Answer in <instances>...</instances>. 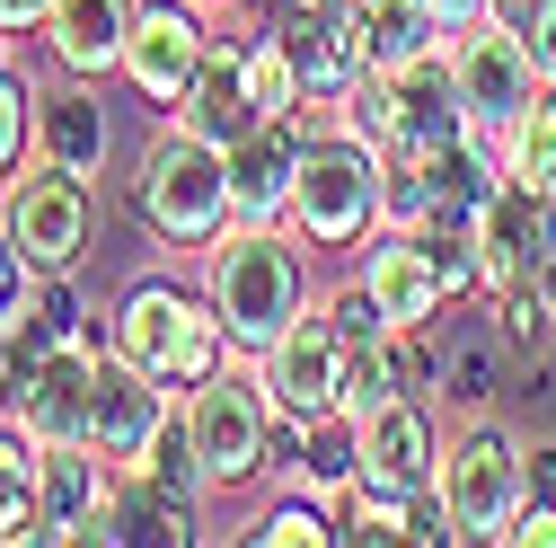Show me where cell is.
<instances>
[{
	"instance_id": "cell-1",
	"label": "cell",
	"mask_w": 556,
	"mask_h": 548,
	"mask_svg": "<svg viewBox=\"0 0 556 548\" xmlns=\"http://www.w3.org/2000/svg\"><path fill=\"white\" fill-rule=\"evenodd\" d=\"M203 292H213L230 354H265L301 310H309V239L292 222H230L203 248Z\"/></svg>"
},
{
	"instance_id": "cell-2",
	"label": "cell",
	"mask_w": 556,
	"mask_h": 548,
	"mask_svg": "<svg viewBox=\"0 0 556 548\" xmlns=\"http://www.w3.org/2000/svg\"><path fill=\"white\" fill-rule=\"evenodd\" d=\"M309 142H301V186H292V231L309 248H363L389 222V151L354 115L318 124V107L301 115Z\"/></svg>"
},
{
	"instance_id": "cell-3",
	"label": "cell",
	"mask_w": 556,
	"mask_h": 548,
	"mask_svg": "<svg viewBox=\"0 0 556 548\" xmlns=\"http://www.w3.org/2000/svg\"><path fill=\"white\" fill-rule=\"evenodd\" d=\"M132 203H142V222L160 248H213L239 203H230V151L203 142V133H186L177 115H160V133L142 142V160H132Z\"/></svg>"
},
{
	"instance_id": "cell-4",
	"label": "cell",
	"mask_w": 556,
	"mask_h": 548,
	"mask_svg": "<svg viewBox=\"0 0 556 548\" xmlns=\"http://www.w3.org/2000/svg\"><path fill=\"white\" fill-rule=\"evenodd\" d=\"M106 346L132 354V363H142L151 381H168V389H194L203 372H222V363H230V327H222V310H213V292H203V284L142 274V284L115 301Z\"/></svg>"
},
{
	"instance_id": "cell-5",
	"label": "cell",
	"mask_w": 556,
	"mask_h": 548,
	"mask_svg": "<svg viewBox=\"0 0 556 548\" xmlns=\"http://www.w3.org/2000/svg\"><path fill=\"white\" fill-rule=\"evenodd\" d=\"M186 434H194V460L213 469V487H248V477L274 469L283 407H274V389H265V372L248 354H230L222 372H203L186 389Z\"/></svg>"
},
{
	"instance_id": "cell-6",
	"label": "cell",
	"mask_w": 556,
	"mask_h": 548,
	"mask_svg": "<svg viewBox=\"0 0 556 548\" xmlns=\"http://www.w3.org/2000/svg\"><path fill=\"white\" fill-rule=\"evenodd\" d=\"M521 496H530V451H521L513 425L477 416V425H459V434L442 443V460H433V505H442L451 539H504V522L521 513Z\"/></svg>"
},
{
	"instance_id": "cell-7",
	"label": "cell",
	"mask_w": 556,
	"mask_h": 548,
	"mask_svg": "<svg viewBox=\"0 0 556 548\" xmlns=\"http://www.w3.org/2000/svg\"><path fill=\"white\" fill-rule=\"evenodd\" d=\"M344 115H354L380 151H451L468 142V98H459V72H451V45L425 53V62H397V72H371L354 98H344Z\"/></svg>"
},
{
	"instance_id": "cell-8",
	"label": "cell",
	"mask_w": 556,
	"mask_h": 548,
	"mask_svg": "<svg viewBox=\"0 0 556 548\" xmlns=\"http://www.w3.org/2000/svg\"><path fill=\"white\" fill-rule=\"evenodd\" d=\"M98 372H106L98 336H36V354H18L10 381H0V416L27 443H89Z\"/></svg>"
},
{
	"instance_id": "cell-9",
	"label": "cell",
	"mask_w": 556,
	"mask_h": 548,
	"mask_svg": "<svg viewBox=\"0 0 556 548\" xmlns=\"http://www.w3.org/2000/svg\"><path fill=\"white\" fill-rule=\"evenodd\" d=\"M0 231L18 239V257L36 274H80L89 231H98V186L36 151V169H18L10 186H0Z\"/></svg>"
},
{
	"instance_id": "cell-10",
	"label": "cell",
	"mask_w": 556,
	"mask_h": 548,
	"mask_svg": "<svg viewBox=\"0 0 556 548\" xmlns=\"http://www.w3.org/2000/svg\"><path fill=\"white\" fill-rule=\"evenodd\" d=\"M556 248V195L521 186V177H495V195L468 213V257H477V292H530L539 265Z\"/></svg>"
},
{
	"instance_id": "cell-11",
	"label": "cell",
	"mask_w": 556,
	"mask_h": 548,
	"mask_svg": "<svg viewBox=\"0 0 556 548\" xmlns=\"http://www.w3.org/2000/svg\"><path fill=\"white\" fill-rule=\"evenodd\" d=\"M451 45V72H459V98H468V124L495 142V133L547 89L539 80V62H530V36L513 27V10H495V18H477V27H459V36H442Z\"/></svg>"
},
{
	"instance_id": "cell-12",
	"label": "cell",
	"mask_w": 556,
	"mask_h": 548,
	"mask_svg": "<svg viewBox=\"0 0 556 548\" xmlns=\"http://www.w3.org/2000/svg\"><path fill=\"white\" fill-rule=\"evenodd\" d=\"M45 539H124V469L98 443H36Z\"/></svg>"
},
{
	"instance_id": "cell-13",
	"label": "cell",
	"mask_w": 556,
	"mask_h": 548,
	"mask_svg": "<svg viewBox=\"0 0 556 548\" xmlns=\"http://www.w3.org/2000/svg\"><path fill=\"white\" fill-rule=\"evenodd\" d=\"M256 372H265L274 407H283L292 425H344V336H336V319L318 301L256 354Z\"/></svg>"
},
{
	"instance_id": "cell-14",
	"label": "cell",
	"mask_w": 556,
	"mask_h": 548,
	"mask_svg": "<svg viewBox=\"0 0 556 548\" xmlns=\"http://www.w3.org/2000/svg\"><path fill=\"white\" fill-rule=\"evenodd\" d=\"M344 443H354V487H380V496L433 487L442 434H433V416H425V398H389V407H371V416L344 425Z\"/></svg>"
},
{
	"instance_id": "cell-15",
	"label": "cell",
	"mask_w": 556,
	"mask_h": 548,
	"mask_svg": "<svg viewBox=\"0 0 556 548\" xmlns=\"http://www.w3.org/2000/svg\"><path fill=\"white\" fill-rule=\"evenodd\" d=\"M274 36L292 45L309 107H344V98H354V89L371 80L363 36H354V0H292V10L274 18Z\"/></svg>"
},
{
	"instance_id": "cell-16",
	"label": "cell",
	"mask_w": 556,
	"mask_h": 548,
	"mask_svg": "<svg viewBox=\"0 0 556 548\" xmlns=\"http://www.w3.org/2000/svg\"><path fill=\"white\" fill-rule=\"evenodd\" d=\"M203 53H213V27H203L194 0H142V18H132V36H124V72H115V80H132V89L168 115Z\"/></svg>"
},
{
	"instance_id": "cell-17",
	"label": "cell",
	"mask_w": 556,
	"mask_h": 548,
	"mask_svg": "<svg viewBox=\"0 0 556 548\" xmlns=\"http://www.w3.org/2000/svg\"><path fill=\"white\" fill-rule=\"evenodd\" d=\"M177 416V389L151 381L132 354L106 346V372H98V407H89V443L115 460V469H142V451L160 443V425Z\"/></svg>"
},
{
	"instance_id": "cell-18",
	"label": "cell",
	"mask_w": 556,
	"mask_h": 548,
	"mask_svg": "<svg viewBox=\"0 0 556 548\" xmlns=\"http://www.w3.org/2000/svg\"><path fill=\"white\" fill-rule=\"evenodd\" d=\"M301 142H309L301 115H256L230 142V203H239V222H292Z\"/></svg>"
},
{
	"instance_id": "cell-19",
	"label": "cell",
	"mask_w": 556,
	"mask_h": 548,
	"mask_svg": "<svg viewBox=\"0 0 556 548\" xmlns=\"http://www.w3.org/2000/svg\"><path fill=\"white\" fill-rule=\"evenodd\" d=\"M186 133H203V142H239V133L256 124V98H248V36H213V53L194 62V80L177 89V107H168Z\"/></svg>"
},
{
	"instance_id": "cell-20",
	"label": "cell",
	"mask_w": 556,
	"mask_h": 548,
	"mask_svg": "<svg viewBox=\"0 0 556 548\" xmlns=\"http://www.w3.org/2000/svg\"><path fill=\"white\" fill-rule=\"evenodd\" d=\"M132 18H142V0H53V18H45L53 72H72V80H106V72H124V36H132Z\"/></svg>"
},
{
	"instance_id": "cell-21",
	"label": "cell",
	"mask_w": 556,
	"mask_h": 548,
	"mask_svg": "<svg viewBox=\"0 0 556 548\" xmlns=\"http://www.w3.org/2000/svg\"><path fill=\"white\" fill-rule=\"evenodd\" d=\"M106 142H115V124H106L98 80H72V72H62V89H36V151H45V160L98 177V169H106Z\"/></svg>"
},
{
	"instance_id": "cell-22",
	"label": "cell",
	"mask_w": 556,
	"mask_h": 548,
	"mask_svg": "<svg viewBox=\"0 0 556 548\" xmlns=\"http://www.w3.org/2000/svg\"><path fill=\"white\" fill-rule=\"evenodd\" d=\"M354 36H363V62L371 72H397V62H425L442 53V18H433V0H354Z\"/></svg>"
},
{
	"instance_id": "cell-23",
	"label": "cell",
	"mask_w": 556,
	"mask_h": 548,
	"mask_svg": "<svg viewBox=\"0 0 556 548\" xmlns=\"http://www.w3.org/2000/svg\"><path fill=\"white\" fill-rule=\"evenodd\" d=\"M132 477H142V487L160 496V505H203V496H213V469H203L194 460V434H186V398H177V416L160 425V443L142 451V469H132Z\"/></svg>"
},
{
	"instance_id": "cell-24",
	"label": "cell",
	"mask_w": 556,
	"mask_h": 548,
	"mask_svg": "<svg viewBox=\"0 0 556 548\" xmlns=\"http://www.w3.org/2000/svg\"><path fill=\"white\" fill-rule=\"evenodd\" d=\"M495 160H504V177H521V186L556 195V89H539V98L495 133Z\"/></svg>"
},
{
	"instance_id": "cell-25",
	"label": "cell",
	"mask_w": 556,
	"mask_h": 548,
	"mask_svg": "<svg viewBox=\"0 0 556 548\" xmlns=\"http://www.w3.org/2000/svg\"><path fill=\"white\" fill-rule=\"evenodd\" d=\"M45 539V505H36V443L0 416V548Z\"/></svg>"
},
{
	"instance_id": "cell-26",
	"label": "cell",
	"mask_w": 556,
	"mask_h": 548,
	"mask_svg": "<svg viewBox=\"0 0 556 548\" xmlns=\"http://www.w3.org/2000/svg\"><path fill=\"white\" fill-rule=\"evenodd\" d=\"M248 98H256V115H309V89H301V62H292V45L283 36H248Z\"/></svg>"
},
{
	"instance_id": "cell-27",
	"label": "cell",
	"mask_w": 556,
	"mask_h": 548,
	"mask_svg": "<svg viewBox=\"0 0 556 548\" xmlns=\"http://www.w3.org/2000/svg\"><path fill=\"white\" fill-rule=\"evenodd\" d=\"M248 539H265V548H318V539H344V513L327 505V496H283V505H265L256 513V531Z\"/></svg>"
},
{
	"instance_id": "cell-28",
	"label": "cell",
	"mask_w": 556,
	"mask_h": 548,
	"mask_svg": "<svg viewBox=\"0 0 556 548\" xmlns=\"http://www.w3.org/2000/svg\"><path fill=\"white\" fill-rule=\"evenodd\" d=\"M27 151H36V89L18 72H0V186L27 169Z\"/></svg>"
},
{
	"instance_id": "cell-29",
	"label": "cell",
	"mask_w": 556,
	"mask_h": 548,
	"mask_svg": "<svg viewBox=\"0 0 556 548\" xmlns=\"http://www.w3.org/2000/svg\"><path fill=\"white\" fill-rule=\"evenodd\" d=\"M36 292H45V274L18 257V239H10V231H0V327H10V336L36 319Z\"/></svg>"
},
{
	"instance_id": "cell-30",
	"label": "cell",
	"mask_w": 556,
	"mask_h": 548,
	"mask_svg": "<svg viewBox=\"0 0 556 548\" xmlns=\"http://www.w3.org/2000/svg\"><path fill=\"white\" fill-rule=\"evenodd\" d=\"M495 319H504L513 346H547V336H556V319L539 310V292H504V301H495Z\"/></svg>"
},
{
	"instance_id": "cell-31",
	"label": "cell",
	"mask_w": 556,
	"mask_h": 548,
	"mask_svg": "<svg viewBox=\"0 0 556 548\" xmlns=\"http://www.w3.org/2000/svg\"><path fill=\"white\" fill-rule=\"evenodd\" d=\"M513 548H556V496H521V513L504 522Z\"/></svg>"
},
{
	"instance_id": "cell-32",
	"label": "cell",
	"mask_w": 556,
	"mask_h": 548,
	"mask_svg": "<svg viewBox=\"0 0 556 548\" xmlns=\"http://www.w3.org/2000/svg\"><path fill=\"white\" fill-rule=\"evenodd\" d=\"M53 0H0V36H45Z\"/></svg>"
},
{
	"instance_id": "cell-33",
	"label": "cell",
	"mask_w": 556,
	"mask_h": 548,
	"mask_svg": "<svg viewBox=\"0 0 556 548\" xmlns=\"http://www.w3.org/2000/svg\"><path fill=\"white\" fill-rule=\"evenodd\" d=\"M495 10H504V0H433V18H442L451 36H459V27H477V18H495Z\"/></svg>"
},
{
	"instance_id": "cell-34",
	"label": "cell",
	"mask_w": 556,
	"mask_h": 548,
	"mask_svg": "<svg viewBox=\"0 0 556 548\" xmlns=\"http://www.w3.org/2000/svg\"><path fill=\"white\" fill-rule=\"evenodd\" d=\"M530 496H556V443H530Z\"/></svg>"
},
{
	"instance_id": "cell-35",
	"label": "cell",
	"mask_w": 556,
	"mask_h": 548,
	"mask_svg": "<svg viewBox=\"0 0 556 548\" xmlns=\"http://www.w3.org/2000/svg\"><path fill=\"white\" fill-rule=\"evenodd\" d=\"M530 292H539V310L556 319V248H547V265H539V284H530Z\"/></svg>"
},
{
	"instance_id": "cell-36",
	"label": "cell",
	"mask_w": 556,
	"mask_h": 548,
	"mask_svg": "<svg viewBox=\"0 0 556 548\" xmlns=\"http://www.w3.org/2000/svg\"><path fill=\"white\" fill-rule=\"evenodd\" d=\"M194 10H222V0H194Z\"/></svg>"
}]
</instances>
